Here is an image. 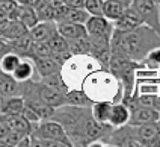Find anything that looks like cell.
<instances>
[{
	"label": "cell",
	"mask_w": 160,
	"mask_h": 147,
	"mask_svg": "<svg viewBox=\"0 0 160 147\" xmlns=\"http://www.w3.org/2000/svg\"><path fill=\"white\" fill-rule=\"evenodd\" d=\"M157 46H160V35L143 23L128 32L113 29L110 37V50L124 52L136 62H141L147 53Z\"/></svg>",
	"instance_id": "cell-1"
},
{
	"label": "cell",
	"mask_w": 160,
	"mask_h": 147,
	"mask_svg": "<svg viewBox=\"0 0 160 147\" xmlns=\"http://www.w3.org/2000/svg\"><path fill=\"white\" fill-rule=\"evenodd\" d=\"M80 90L92 102H121L122 99L121 82L107 68H103V67L92 70L83 79Z\"/></svg>",
	"instance_id": "cell-2"
},
{
	"label": "cell",
	"mask_w": 160,
	"mask_h": 147,
	"mask_svg": "<svg viewBox=\"0 0 160 147\" xmlns=\"http://www.w3.org/2000/svg\"><path fill=\"white\" fill-rule=\"evenodd\" d=\"M100 67V62L91 55H71L61 67V74L68 88H80L83 79Z\"/></svg>",
	"instance_id": "cell-3"
},
{
	"label": "cell",
	"mask_w": 160,
	"mask_h": 147,
	"mask_svg": "<svg viewBox=\"0 0 160 147\" xmlns=\"http://www.w3.org/2000/svg\"><path fill=\"white\" fill-rule=\"evenodd\" d=\"M103 146H112V147H141L134 126L132 124H122L118 128H107L104 135L100 138Z\"/></svg>",
	"instance_id": "cell-4"
},
{
	"label": "cell",
	"mask_w": 160,
	"mask_h": 147,
	"mask_svg": "<svg viewBox=\"0 0 160 147\" xmlns=\"http://www.w3.org/2000/svg\"><path fill=\"white\" fill-rule=\"evenodd\" d=\"M32 138H47V139H54L59 141L63 147H71L70 138L67 135L65 129L62 128L61 123L54 121V120H41L36 124H33L32 132H30Z\"/></svg>",
	"instance_id": "cell-5"
},
{
	"label": "cell",
	"mask_w": 160,
	"mask_h": 147,
	"mask_svg": "<svg viewBox=\"0 0 160 147\" xmlns=\"http://www.w3.org/2000/svg\"><path fill=\"white\" fill-rule=\"evenodd\" d=\"M141 15L143 24L150 26L160 35V6L156 0H132L130 3Z\"/></svg>",
	"instance_id": "cell-6"
},
{
	"label": "cell",
	"mask_w": 160,
	"mask_h": 147,
	"mask_svg": "<svg viewBox=\"0 0 160 147\" xmlns=\"http://www.w3.org/2000/svg\"><path fill=\"white\" fill-rule=\"evenodd\" d=\"M33 90H35V94L41 99V100L53 106V108H58L63 103H67V97H65V92L58 91L52 87L42 83L41 81H33Z\"/></svg>",
	"instance_id": "cell-7"
},
{
	"label": "cell",
	"mask_w": 160,
	"mask_h": 147,
	"mask_svg": "<svg viewBox=\"0 0 160 147\" xmlns=\"http://www.w3.org/2000/svg\"><path fill=\"white\" fill-rule=\"evenodd\" d=\"M85 29L91 37L110 38L113 32V21L107 20L103 15H89V18L85 23Z\"/></svg>",
	"instance_id": "cell-8"
},
{
	"label": "cell",
	"mask_w": 160,
	"mask_h": 147,
	"mask_svg": "<svg viewBox=\"0 0 160 147\" xmlns=\"http://www.w3.org/2000/svg\"><path fill=\"white\" fill-rule=\"evenodd\" d=\"M130 118H128V124L133 126H139V124H145V123H156L159 118V111L148 108V106H142V105H130Z\"/></svg>",
	"instance_id": "cell-9"
},
{
	"label": "cell",
	"mask_w": 160,
	"mask_h": 147,
	"mask_svg": "<svg viewBox=\"0 0 160 147\" xmlns=\"http://www.w3.org/2000/svg\"><path fill=\"white\" fill-rule=\"evenodd\" d=\"M142 23L143 21H142V18H141V15L138 14V11L130 5V6L122 12V15L113 21V29L121 30V32H128V30H133V29H136L138 26H141Z\"/></svg>",
	"instance_id": "cell-10"
},
{
	"label": "cell",
	"mask_w": 160,
	"mask_h": 147,
	"mask_svg": "<svg viewBox=\"0 0 160 147\" xmlns=\"http://www.w3.org/2000/svg\"><path fill=\"white\" fill-rule=\"evenodd\" d=\"M56 32H58V26L53 20L38 21L35 26L29 29V35L33 41H48Z\"/></svg>",
	"instance_id": "cell-11"
},
{
	"label": "cell",
	"mask_w": 160,
	"mask_h": 147,
	"mask_svg": "<svg viewBox=\"0 0 160 147\" xmlns=\"http://www.w3.org/2000/svg\"><path fill=\"white\" fill-rule=\"evenodd\" d=\"M35 74L38 73H36L33 59L29 58V56H24V58H21V61L18 62V65L15 67V70L12 71L11 76L18 82H26V81H30V79L35 81Z\"/></svg>",
	"instance_id": "cell-12"
},
{
	"label": "cell",
	"mask_w": 160,
	"mask_h": 147,
	"mask_svg": "<svg viewBox=\"0 0 160 147\" xmlns=\"http://www.w3.org/2000/svg\"><path fill=\"white\" fill-rule=\"evenodd\" d=\"M58 34H61L65 39H74V38L88 37V32L85 29V24L82 23H74V21H58Z\"/></svg>",
	"instance_id": "cell-13"
},
{
	"label": "cell",
	"mask_w": 160,
	"mask_h": 147,
	"mask_svg": "<svg viewBox=\"0 0 160 147\" xmlns=\"http://www.w3.org/2000/svg\"><path fill=\"white\" fill-rule=\"evenodd\" d=\"M134 130H136V137H138L141 147H150L152 141L160 137V132L156 123H145V124L134 126Z\"/></svg>",
	"instance_id": "cell-14"
},
{
	"label": "cell",
	"mask_w": 160,
	"mask_h": 147,
	"mask_svg": "<svg viewBox=\"0 0 160 147\" xmlns=\"http://www.w3.org/2000/svg\"><path fill=\"white\" fill-rule=\"evenodd\" d=\"M128 118H130L128 106L122 102H113L112 108H110V115H109V126L118 128V126L127 124Z\"/></svg>",
	"instance_id": "cell-15"
},
{
	"label": "cell",
	"mask_w": 160,
	"mask_h": 147,
	"mask_svg": "<svg viewBox=\"0 0 160 147\" xmlns=\"http://www.w3.org/2000/svg\"><path fill=\"white\" fill-rule=\"evenodd\" d=\"M132 0H104L103 3V17H106L110 21L118 20L122 12L130 6Z\"/></svg>",
	"instance_id": "cell-16"
},
{
	"label": "cell",
	"mask_w": 160,
	"mask_h": 147,
	"mask_svg": "<svg viewBox=\"0 0 160 147\" xmlns=\"http://www.w3.org/2000/svg\"><path fill=\"white\" fill-rule=\"evenodd\" d=\"M6 126H8L9 130H14V132H18L21 135H30L32 132V128L33 124L26 120L21 114H17V115H2Z\"/></svg>",
	"instance_id": "cell-17"
},
{
	"label": "cell",
	"mask_w": 160,
	"mask_h": 147,
	"mask_svg": "<svg viewBox=\"0 0 160 147\" xmlns=\"http://www.w3.org/2000/svg\"><path fill=\"white\" fill-rule=\"evenodd\" d=\"M36 73L39 77H44L48 74L61 71V64L54 59L53 56H42V58H33Z\"/></svg>",
	"instance_id": "cell-18"
},
{
	"label": "cell",
	"mask_w": 160,
	"mask_h": 147,
	"mask_svg": "<svg viewBox=\"0 0 160 147\" xmlns=\"http://www.w3.org/2000/svg\"><path fill=\"white\" fill-rule=\"evenodd\" d=\"M0 96L11 97V96H21V82L15 81L11 74H0Z\"/></svg>",
	"instance_id": "cell-19"
},
{
	"label": "cell",
	"mask_w": 160,
	"mask_h": 147,
	"mask_svg": "<svg viewBox=\"0 0 160 147\" xmlns=\"http://www.w3.org/2000/svg\"><path fill=\"white\" fill-rule=\"evenodd\" d=\"M14 20L21 21L27 29H30L32 26H35L36 23L39 21L38 17H36L35 9H33V5H20V3H18V6H17Z\"/></svg>",
	"instance_id": "cell-20"
},
{
	"label": "cell",
	"mask_w": 160,
	"mask_h": 147,
	"mask_svg": "<svg viewBox=\"0 0 160 147\" xmlns=\"http://www.w3.org/2000/svg\"><path fill=\"white\" fill-rule=\"evenodd\" d=\"M23 108H24V100H23L21 96L3 97L0 115H17V114L23 112Z\"/></svg>",
	"instance_id": "cell-21"
},
{
	"label": "cell",
	"mask_w": 160,
	"mask_h": 147,
	"mask_svg": "<svg viewBox=\"0 0 160 147\" xmlns=\"http://www.w3.org/2000/svg\"><path fill=\"white\" fill-rule=\"evenodd\" d=\"M8 43H9L11 52H14V53H17L18 56L24 58V56H29V53H30V47H32L33 39L30 38L29 30H27L24 35H21V37H18V38H14V39H9Z\"/></svg>",
	"instance_id": "cell-22"
},
{
	"label": "cell",
	"mask_w": 160,
	"mask_h": 147,
	"mask_svg": "<svg viewBox=\"0 0 160 147\" xmlns=\"http://www.w3.org/2000/svg\"><path fill=\"white\" fill-rule=\"evenodd\" d=\"M112 103H113V102H109V100L94 102V103L91 105L92 117L97 120L98 123H101V124H104V126H109V115H110Z\"/></svg>",
	"instance_id": "cell-23"
},
{
	"label": "cell",
	"mask_w": 160,
	"mask_h": 147,
	"mask_svg": "<svg viewBox=\"0 0 160 147\" xmlns=\"http://www.w3.org/2000/svg\"><path fill=\"white\" fill-rule=\"evenodd\" d=\"M65 97H67V103H71L76 106H91L94 103L80 88H68L65 91Z\"/></svg>",
	"instance_id": "cell-24"
},
{
	"label": "cell",
	"mask_w": 160,
	"mask_h": 147,
	"mask_svg": "<svg viewBox=\"0 0 160 147\" xmlns=\"http://www.w3.org/2000/svg\"><path fill=\"white\" fill-rule=\"evenodd\" d=\"M20 61H21V56H18L17 53L9 50L0 58V71L5 74H12V71L15 70Z\"/></svg>",
	"instance_id": "cell-25"
},
{
	"label": "cell",
	"mask_w": 160,
	"mask_h": 147,
	"mask_svg": "<svg viewBox=\"0 0 160 147\" xmlns=\"http://www.w3.org/2000/svg\"><path fill=\"white\" fill-rule=\"evenodd\" d=\"M68 41V52L71 55H89V39L88 37L67 39Z\"/></svg>",
	"instance_id": "cell-26"
},
{
	"label": "cell",
	"mask_w": 160,
	"mask_h": 147,
	"mask_svg": "<svg viewBox=\"0 0 160 147\" xmlns=\"http://www.w3.org/2000/svg\"><path fill=\"white\" fill-rule=\"evenodd\" d=\"M39 81H41L42 83H45V85H48V87L54 88V90H58V91L65 92L67 90H68V87H67L65 81L62 79L61 71L53 73V74H48V76H44V77H39Z\"/></svg>",
	"instance_id": "cell-27"
},
{
	"label": "cell",
	"mask_w": 160,
	"mask_h": 147,
	"mask_svg": "<svg viewBox=\"0 0 160 147\" xmlns=\"http://www.w3.org/2000/svg\"><path fill=\"white\" fill-rule=\"evenodd\" d=\"M42 56H52V49L47 41H33L30 47L29 58H42Z\"/></svg>",
	"instance_id": "cell-28"
},
{
	"label": "cell",
	"mask_w": 160,
	"mask_h": 147,
	"mask_svg": "<svg viewBox=\"0 0 160 147\" xmlns=\"http://www.w3.org/2000/svg\"><path fill=\"white\" fill-rule=\"evenodd\" d=\"M88 18H89V14H88V11L85 9V8H68V11H67V15H65V18H63V20L85 24ZM63 20H62V21H63Z\"/></svg>",
	"instance_id": "cell-29"
},
{
	"label": "cell",
	"mask_w": 160,
	"mask_h": 147,
	"mask_svg": "<svg viewBox=\"0 0 160 147\" xmlns=\"http://www.w3.org/2000/svg\"><path fill=\"white\" fill-rule=\"evenodd\" d=\"M47 43H48V46L52 49V55H53V53H63V52H68V41H67L61 34H58V32H56Z\"/></svg>",
	"instance_id": "cell-30"
},
{
	"label": "cell",
	"mask_w": 160,
	"mask_h": 147,
	"mask_svg": "<svg viewBox=\"0 0 160 147\" xmlns=\"http://www.w3.org/2000/svg\"><path fill=\"white\" fill-rule=\"evenodd\" d=\"M141 64L148 67V68H152V70H159L160 68V46L151 49L147 56L141 61Z\"/></svg>",
	"instance_id": "cell-31"
},
{
	"label": "cell",
	"mask_w": 160,
	"mask_h": 147,
	"mask_svg": "<svg viewBox=\"0 0 160 147\" xmlns=\"http://www.w3.org/2000/svg\"><path fill=\"white\" fill-rule=\"evenodd\" d=\"M103 3L104 0H85L83 8L89 15H103Z\"/></svg>",
	"instance_id": "cell-32"
},
{
	"label": "cell",
	"mask_w": 160,
	"mask_h": 147,
	"mask_svg": "<svg viewBox=\"0 0 160 147\" xmlns=\"http://www.w3.org/2000/svg\"><path fill=\"white\" fill-rule=\"evenodd\" d=\"M63 3H65L68 8H83L85 0H63Z\"/></svg>",
	"instance_id": "cell-33"
},
{
	"label": "cell",
	"mask_w": 160,
	"mask_h": 147,
	"mask_svg": "<svg viewBox=\"0 0 160 147\" xmlns=\"http://www.w3.org/2000/svg\"><path fill=\"white\" fill-rule=\"evenodd\" d=\"M11 49H9V43L5 39V38H2L0 37V58L5 55L6 52H9Z\"/></svg>",
	"instance_id": "cell-34"
},
{
	"label": "cell",
	"mask_w": 160,
	"mask_h": 147,
	"mask_svg": "<svg viewBox=\"0 0 160 147\" xmlns=\"http://www.w3.org/2000/svg\"><path fill=\"white\" fill-rule=\"evenodd\" d=\"M8 126H6V123H5V120H3V117L0 115V139L5 137L6 134H8Z\"/></svg>",
	"instance_id": "cell-35"
},
{
	"label": "cell",
	"mask_w": 160,
	"mask_h": 147,
	"mask_svg": "<svg viewBox=\"0 0 160 147\" xmlns=\"http://www.w3.org/2000/svg\"><path fill=\"white\" fill-rule=\"evenodd\" d=\"M156 124H157V129H159V132H160V114H159V118H157V121H156Z\"/></svg>",
	"instance_id": "cell-36"
},
{
	"label": "cell",
	"mask_w": 160,
	"mask_h": 147,
	"mask_svg": "<svg viewBox=\"0 0 160 147\" xmlns=\"http://www.w3.org/2000/svg\"><path fill=\"white\" fill-rule=\"evenodd\" d=\"M2 102H3V97L0 96V108H2Z\"/></svg>",
	"instance_id": "cell-37"
},
{
	"label": "cell",
	"mask_w": 160,
	"mask_h": 147,
	"mask_svg": "<svg viewBox=\"0 0 160 147\" xmlns=\"http://www.w3.org/2000/svg\"><path fill=\"white\" fill-rule=\"evenodd\" d=\"M156 2H157V3H159V6H160V0H156Z\"/></svg>",
	"instance_id": "cell-38"
},
{
	"label": "cell",
	"mask_w": 160,
	"mask_h": 147,
	"mask_svg": "<svg viewBox=\"0 0 160 147\" xmlns=\"http://www.w3.org/2000/svg\"><path fill=\"white\" fill-rule=\"evenodd\" d=\"M159 77H160V68H159Z\"/></svg>",
	"instance_id": "cell-39"
},
{
	"label": "cell",
	"mask_w": 160,
	"mask_h": 147,
	"mask_svg": "<svg viewBox=\"0 0 160 147\" xmlns=\"http://www.w3.org/2000/svg\"><path fill=\"white\" fill-rule=\"evenodd\" d=\"M0 74H2V71H0Z\"/></svg>",
	"instance_id": "cell-40"
}]
</instances>
